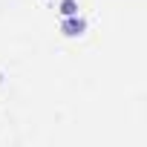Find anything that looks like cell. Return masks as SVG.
Wrapping results in <instances>:
<instances>
[{"label": "cell", "instance_id": "cell-1", "mask_svg": "<svg viewBox=\"0 0 147 147\" xmlns=\"http://www.w3.org/2000/svg\"><path fill=\"white\" fill-rule=\"evenodd\" d=\"M72 12H75V3H72V0H66V3H63V15H72Z\"/></svg>", "mask_w": 147, "mask_h": 147}]
</instances>
